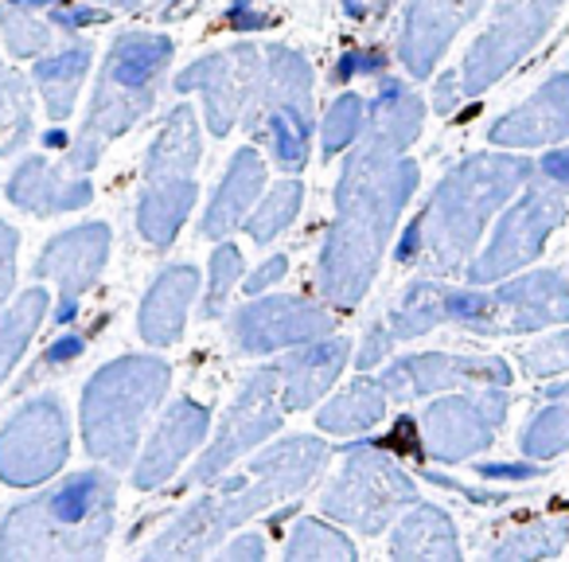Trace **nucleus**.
<instances>
[{
	"mask_svg": "<svg viewBox=\"0 0 569 562\" xmlns=\"http://www.w3.org/2000/svg\"><path fill=\"white\" fill-rule=\"evenodd\" d=\"M418 184V165L387 149H363L340 180V215L320 258V289L332 305H356L379 269L402 204Z\"/></svg>",
	"mask_w": 569,
	"mask_h": 562,
	"instance_id": "f257e3e1",
	"label": "nucleus"
},
{
	"mask_svg": "<svg viewBox=\"0 0 569 562\" xmlns=\"http://www.w3.org/2000/svg\"><path fill=\"white\" fill-rule=\"evenodd\" d=\"M328 461V450L312 437H293L281 442L258 457L242 476L227 481L214 492L207 504H199L196 512H188L172 528V535H164V543L157 546V554H199L214 543L219 535H227L230 528H238L242 520L258 515L266 504L281 496H297L305 484L317 476V469Z\"/></svg>",
	"mask_w": 569,
	"mask_h": 562,
	"instance_id": "f03ea898",
	"label": "nucleus"
},
{
	"mask_svg": "<svg viewBox=\"0 0 569 562\" xmlns=\"http://www.w3.org/2000/svg\"><path fill=\"white\" fill-rule=\"evenodd\" d=\"M527 172L522 157H472L445 176L421 223L426 250L437 269H457L472 254L480 230L488 227V215L503 207L515 188H522Z\"/></svg>",
	"mask_w": 569,
	"mask_h": 562,
	"instance_id": "7ed1b4c3",
	"label": "nucleus"
},
{
	"mask_svg": "<svg viewBox=\"0 0 569 562\" xmlns=\"http://www.w3.org/2000/svg\"><path fill=\"white\" fill-rule=\"evenodd\" d=\"M269 63L261 67L258 79V126L266 134L269 149L277 152L284 168L305 165L309 152V90H312V71L297 51L289 48H269Z\"/></svg>",
	"mask_w": 569,
	"mask_h": 562,
	"instance_id": "20e7f679",
	"label": "nucleus"
},
{
	"mask_svg": "<svg viewBox=\"0 0 569 562\" xmlns=\"http://www.w3.org/2000/svg\"><path fill=\"white\" fill-rule=\"evenodd\" d=\"M191 121H196L191 110H176L172 126L164 129V137L157 141L149 160V191H144L141 207V230L157 246L172 243L183 215L191 211V199H196L191 168L199 160V134Z\"/></svg>",
	"mask_w": 569,
	"mask_h": 562,
	"instance_id": "39448f33",
	"label": "nucleus"
},
{
	"mask_svg": "<svg viewBox=\"0 0 569 562\" xmlns=\"http://www.w3.org/2000/svg\"><path fill=\"white\" fill-rule=\"evenodd\" d=\"M413 500V484L387 453L359 450L348 457L343 473L332 481V489L325 492V512L336 520L351 523V528L379 535L387 531V523L395 520V512Z\"/></svg>",
	"mask_w": 569,
	"mask_h": 562,
	"instance_id": "423d86ee",
	"label": "nucleus"
},
{
	"mask_svg": "<svg viewBox=\"0 0 569 562\" xmlns=\"http://www.w3.org/2000/svg\"><path fill=\"white\" fill-rule=\"evenodd\" d=\"M558 9L561 0H503L499 12L491 17L488 32L472 43L465 59V95H480L507 67L519 63L535 48L538 36L550 28Z\"/></svg>",
	"mask_w": 569,
	"mask_h": 562,
	"instance_id": "0eeeda50",
	"label": "nucleus"
},
{
	"mask_svg": "<svg viewBox=\"0 0 569 562\" xmlns=\"http://www.w3.org/2000/svg\"><path fill=\"white\" fill-rule=\"evenodd\" d=\"M561 219H566V199L550 188H530L527 196L503 215V223H499L488 250L468 266V282H476V286H480V282H499V277H507L511 269L527 266V262L542 250V243L550 238V230L558 227Z\"/></svg>",
	"mask_w": 569,
	"mask_h": 562,
	"instance_id": "6e6552de",
	"label": "nucleus"
},
{
	"mask_svg": "<svg viewBox=\"0 0 569 562\" xmlns=\"http://www.w3.org/2000/svg\"><path fill=\"white\" fill-rule=\"evenodd\" d=\"M281 414H284L281 372H277V367H266V372H258L250 383H246L242 395H238V403L230 406L219 437H214V445L207 450V457L199 461V469H196L199 481L219 476L230 461H238L246 450H253L258 442H266V437L281 426Z\"/></svg>",
	"mask_w": 569,
	"mask_h": 562,
	"instance_id": "1a4fd4ad",
	"label": "nucleus"
},
{
	"mask_svg": "<svg viewBox=\"0 0 569 562\" xmlns=\"http://www.w3.org/2000/svg\"><path fill=\"white\" fill-rule=\"evenodd\" d=\"M503 395H449L433 403L421 418L426 426V445L437 461H465L476 450L491 445V434L503 422Z\"/></svg>",
	"mask_w": 569,
	"mask_h": 562,
	"instance_id": "9d476101",
	"label": "nucleus"
},
{
	"mask_svg": "<svg viewBox=\"0 0 569 562\" xmlns=\"http://www.w3.org/2000/svg\"><path fill=\"white\" fill-rule=\"evenodd\" d=\"M507 379H511V367L503 359L429 352V356H413L390 367L382 375V387H387L390 398H413V395H433V391H460V387H503Z\"/></svg>",
	"mask_w": 569,
	"mask_h": 562,
	"instance_id": "9b49d317",
	"label": "nucleus"
},
{
	"mask_svg": "<svg viewBox=\"0 0 569 562\" xmlns=\"http://www.w3.org/2000/svg\"><path fill=\"white\" fill-rule=\"evenodd\" d=\"M258 79H261V51L250 48V43H238V48L191 67L180 79V90L188 87L203 90L207 121H211L214 134H227L234 126L238 110L246 106V98H253Z\"/></svg>",
	"mask_w": 569,
	"mask_h": 562,
	"instance_id": "f8f14e48",
	"label": "nucleus"
},
{
	"mask_svg": "<svg viewBox=\"0 0 569 562\" xmlns=\"http://www.w3.org/2000/svg\"><path fill=\"white\" fill-rule=\"evenodd\" d=\"M238 348L242 352H273L284 344H309L328 333V313L312 309L293 297H269L261 305H246L230 321Z\"/></svg>",
	"mask_w": 569,
	"mask_h": 562,
	"instance_id": "ddd939ff",
	"label": "nucleus"
},
{
	"mask_svg": "<svg viewBox=\"0 0 569 562\" xmlns=\"http://www.w3.org/2000/svg\"><path fill=\"white\" fill-rule=\"evenodd\" d=\"M491 302H496V333H535V328L569 321V286L553 269L519 277Z\"/></svg>",
	"mask_w": 569,
	"mask_h": 562,
	"instance_id": "4468645a",
	"label": "nucleus"
},
{
	"mask_svg": "<svg viewBox=\"0 0 569 562\" xmlns=\"http://www.w3.org/2000/svg\"><path fill=\"white\" fill-rule=\"evenodd\" d=\"M476 9H480V0H413L402 28V43H398L402 63L418 79L429 75L441 51L452 43L457 28L476 17Z\"/></svg>",
	"mask_w": 569,
	"mask_h": 562,
	"instance_id": "2eb2a0df",
	"label": "nucleus"
},
{
	"mask_svg": "<svg viewBox=\"0 0 569 562\" xmlns=\"http://www.w3.org/2000/svg\"><path fill=\"white\" fill-rule=\"evenodd\" d=\"M561 137H569V75L550 79L530 102L491 126V141L507 149H527V145L561 141Z\"/></svg>",
	"mask_w": 569,
	"mask_h": 562,
	"instance_id": "dca6fc26",
	"label": "nucleus"
},
{
	"mask_svg": "<svg viewBox=\"0 0 569 562\" xmlns=\"http://www.w3.org/2000/svg\"><path fill=\"white\" fill-rule=\"evenodd\" d=\"M343 359H348V341H309V348L297 352L293 359L281 372V391H284V406H312L340 375Z\"/></svg>",
	"mask_w": 569,
	"mask_h": 562,
	"instance_id": "f3484780",
	"label": "nucleus"
},
{
	"mask_svg": "<svg viewBox=\"0 0 569 562\" xmlns=\"http://www.w3.org/2000/svg\"><path fill=\"white\" fill-rule=\"evenodd\" d=\"M261 184H266V165L253 149H242L234 157V165L222 176L219 196L211 199L203 219V235L207 238H222L234 223H242V215L250 211V204L261 196Z\"/></svg>",
	"mask_w": 569,
	"mask_h": 562,
	"instance_id": "a211bd4d",
	"label": "nucleus"
},
{
	"mask_svg": "<svg viewBox=\"0 0 569 562\" xmlns=\"http://www.w3.org/2000/svg\"><path fill=\"white\" fill-rule=\"evenodd\" d=\"M203 430H207V411H203V406L176 403V411L164 418V426H160L149 457H144L141 473H137V484H144V489H149V484L164 481V476L183 461V453L196 450V442L203 437Z\"/></svg>",
	"mask_w": 569,
	"mask_h": 562,
	"instance_id": "6ab92c4d",
	"label": "nucleus"
},
{
	"mask_svg": "<svg viewBox=\"0 0 569 562\" xmlns=\"http://www.w3.org/2000/svg\"><path fill=\"white\" fill-rule=\"evenodd\" d=\"M196 289H199L196 269H188V266L168 269V274L157 282V289L149 294V302H144L141 333L149 336L152 344L176 341V336H180V328H183V313H188Z\"/></svg>",
	"mask_w": 569,
	"mask_h": 562,
	"instance_id": "aec40b11",
	"label": "nucleus"
},
{
	"mask_svg": "<svg viewBox=\"0 0 569 562\" xmlns=\"http://www.w3.org/2000/svg\"><path fill=\"white\" fill-rule=\"evenodd\" d=\"M390 554L395 559H457V531L452 520L441 515L437 507L421 504L418 512H410L402 520V528L390 539Z\"/></svg>",
	"mask_w": 569,
	"mask_h": 562,
	"instance_id": "412c9836",
	"label": "nucleus"
},
{
	"mask_svg": "<svg viewBox=\"0 0 569 562\" xmlns=\"http://www.w3.org/2000/svg\"><path fill=\"white\" fill-rule=\"evenodd\" d=\"M421 129V102L398 82H387V90L375 102L371 118V145L387 152H402Z\"/></svg>",
	"mask_w": 569,
	"mask_h": 562,
	"instance_id": "4be33fe9",
	"label": "nucleus"
},
{
	"mask_svg": "<svg viewBox=\"0 0 569 562\" xmlns=\"http://www.w3.org/2000/svg\"><path fill=\"white\" fill-rule=\"evenodd\" d=\"M390 406V395L382 383L375 379H359L351 391H343L336 403H328L320 411V430L328 434H359V430L375 426V422L387 414Z\"/></svg>",
	"mask_w": 569,
	"mask_h": 562,
	"instance_id": "5701e85b",
	"label": "nucleus"
},
{
	"mask_svg": "<svg viewBox=\"0 0 569 562\" xmlns=\"http://www.w3.org/2000/svg\"><path fill=\"white\" fill-rule=\"evenodd\" d=\"M550 398H558V395H550ZM522 450L535 461L558 457V453L569 450V398H558L553 406H546L542 414L530 418V426L522 430Z\"/></svg>",
	"mask_w": 569,
	"mask_h": 562,
	"instance_id": "b1692460",
	"label": "nucleus"
},
{
	"mask_svg": "<svg viewBox=\"0 0 569 562\" xmlns=\"http://www.w3.org/2000/svg\"><path fill=\"white\" fill-rule=\"evenodd\" d=\"M301 196H305V188L297 180L277 184V188L269 191L266 199H261V207L253 211V219H246V227H250L253 243H269V238L281 235V230L289 227V223H293L297 207H301Z\"/></svg>",
	"mask_w": 569,
	"mask_h": 562,
	"instance_id": "393cba45",
	"label": "nucleus"
},
{
	"mask_svg": "<svg viewBox=\"0 0 569 562\" xmlns=\"http://www.w3.org/2000/svg\"><path fill=\"white\" fill-rule=\"evenodd\" d=\"M289 559H356V546L340 531L325 528L317 520H305L297 535L289 539Z\"/></svg>",
	"mask_w": 569,
	"mask_h": 562,
	"instance_id": "a878e982",
	"label": "nucleus"
},
{
	"mask_svg": "<svg viewBox=\"0 0 569 562\" xmlns=\"http://www.w3.org/2000/svg\"><path fill=\"white\" fill-rule=\"evenodd\" d=\"M569 528L566 523H535L522 528L515 539H507L503 546H496V559H535V554H558L566 543Z\"/></svg>",
	"mask_w": 569,
	"mask_h": 562,
	"instance_id": "bb28decb",
	"label": "nucleus"
},
{
	"mask_svg": "<svg viewBox=\"0 0 569 562\" xmlns=\"http://www.w3.org/2000/svg\"><path fill=\"white\" fill-rule=\"evenodd\" d=\"M359 118H363V98H359V95H343L340 102H336L332 110H328V121H325V152H340L343 145L356 141Z\"/></svg>",
	"mask_w": 569,
	"mask_h": 562,
	"instance_id": "cd10ccee",
	"label": "nucleus"
},
{
	"mask_svg": "<svg viewBox=\"0 0 569 562\" xmlns=\"http://www.w3.org/2000/svg\"><path fill=\"white\" fill-rule=\"evenodd\" d=\"M238 274H242V254H238V246H219L211 258V294H207V313H219L222 302H227L230 286L238 282Z\"/></svg>",
	"mask_w": 569,
	"mask_h": 562,
	"instance_id": "c85d7f7f",
	"label": "nucleus"
},
{
	"mask_svg": "<svg viewBox=\"0 0 569 562\" xmlns=\"http://www.w3.org/2000/svg\"><path fill=\"white\" fill-rule=\"evenodd\" d=\"M522 367L530 375H558L569 372V333L566 336H553V341L538 344V348L522 352Z\"/></svg>",
	"mask_w": 569,
	"mask_h": 562,
	"instance_id": "c756f323",
	"label": "nucleus"
},
{
	"mask_svg": "<svg viewBox=\"0 0 569 562\" xmlns=\"http://www.w3.org/2000/svg\"><path fill=\"white\" fill-rule=\"evenodd\" d=\"M390 341H395V333H390V325H375L371 333H367V348L359 352V359H356V364H359V367H371V364H379V359L390 352Z\"/></svg>",
	"mask_w": 569,
	"mask_h": 562,
	"instance_id": "7c9ffc66",
	"label": "nucleus"
},
{
	"mask_svg": "<svg viewBox=\"0 0 569 562\" xmlns=\"http://www.w3.org/2000/svg\"><path fill=\"white\" fill-rule=\"evenodd\" d=\"M281 274H284V258H269L266 266H261L258 274H253L250 282H246V289H250V294H258V289L273 286V282H277Z\"/></svg>",
	"mask_w": 569,
	"mask_h": 562,
	"instance_id": "2f4dec72",
	"label": "nucleus"
},
{
	"mask_svg": "<svg viewBox=\"0 0 569 562\" xmlns=\"http://www.w3.org/2000/svg\"><path fill=\"white\" fill-rule=\"evenodd\" d=\"M542 176L569 188V152H550V157H542Z\"/></svg>",
	"mask_w": 569,
	"mask_h": 562,
	"instance_id": "473e14b6",
	"label": "nucleus"
},
{
	"mask_svg": "<svg viewBox=\"0 0 569 562\" xmlns=\"http://www.w3.org/2000/svg\"><path fill=\"white\" fill-rule=\"evenodd\" d=\"M222 554H227V559H246V554H253V559H258V554H261V539L250 535V539H242V543L227 546Z\"/></svg>",
	"mask_w": 569,
	"mask_h": 562,
	"instance_id": "72a5a7b5",
	"label": "nucleus"
}]
</instances>
